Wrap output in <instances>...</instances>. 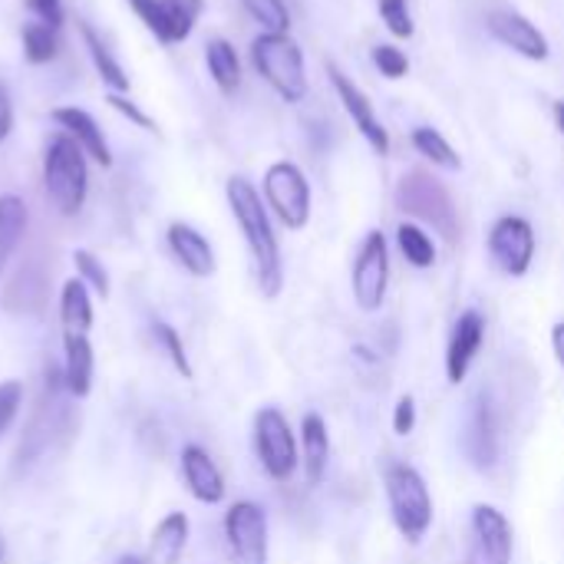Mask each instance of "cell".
I'll use <instances>...</instances> for the list:
<instances>
[{"mask_svg": "<svg viewBox=\"0 0 564 564\" xmlns=\"http://www.w3.org/2000/svg\"><path fill=\"white\" fill-rule=\"evenodd\" d=\"M225 195H228V208L245 235V245L251 251L258 288L268 301H274L284 288V261H281V245H278L268 205H264L261 192L245 175H231L225 185Z\"/></svg>", "mask_w": 564, "mask_h": 564, "instance_id": "cell-1", "label": "cell"}, {"mask_svg": "<svg viewBox=\"0 0 564 564\" xmlns=\"http://www.w3.org/2000/svg\"><path fill=\"white\" fill-rule=\"evenodd\" d=\"M397 208L416 225H430L446 245L463 238V221L449 185L430 169H410L397 182Z\"/></svg>", "mask_w": 564, "mask_h": 564, "instance_id": "cell-2", "label": "cell"}, {"mask_svg": "<svg viewBox=\"0 0 564 564\" xmlns=\"http://www.w3.org/2000/svg\"><path fill=\"white\" fill-rule=\"evenodd\" d=\"M43 188L53 208L63 218H73L83 212L86 195H89V169H86V152L79 142L66 132H56L46 142L43 152Z\"/></svg>", "mask_w": 564, "mask_h": 564, "instance_id": "cell-3", "label": "cell"}, {"mask_svg": "<svg viewBox=\"0 0 564 564\" xmlns=\"http://www.w3.org/2000/svg\"><path fill=\"white\" fill-rule=\"evenodd\" d=\"M251 63L284 102H301L307 96L304 50L291 33H258L251 40Z\"/></svg>", "mask_w": 564, "mask_h": 564, "instance_id": "cell-4", "label": "cell"}, {"mask_svg": "<svg viewBox=\"0 0 564 564\" xmlns=\"http://www.w3.org/2000/svg\"><path fill=\"white\" fill-rule=\"evenodd\" d=\"M383 486H387L390 519H393L397 532L410 545H420L426 539V532L433 529V496H430L426 479L410 463H393V466H387Z\"/></svg>", "mask_w": 564, "mask_h": 564, "instance_id": "cell-5", "label": "cell"}, {"mask_svg": "<svg viewBox=\"0 0 564 564\" xmlns=\"http://www.w3.org/2000/svg\"><path fill=\"white\" fill-rule=\"evenodd\" d=\"M264 205L268 212H274V218L291 228V231H301L307 228L311 221V208H314V195H311V182L304 175L301 165L281 159L274 162L268 172H264Z\"/></svg>", "mask_w": 564, "mask_h": 564, "instance_id": "cell-6", "label": "cell"}, {"mask_svg": "<svg viewBox=\"0 0 564 564\" xmlns=\"http://www.w3.org/2000/svg\"><path fill=\"white\" fill-rule=\"evenodd\" d=\"M254 453H258L261 469L274 482H288L297 473V466H301L297 436L278 406H264L254 413Z\"/></svg>", "mask_w": 564, "mask_h": 564, "instance_id": "cell-7", "label": "cell"}, {"mask_svg": "<svg viewBox=\"0 0 564 564\" xmlns=\"http://www.w3.org/2000/svg\"><path fill=\"white\" fill-rule=\"evenodd\" d=\"M350 288H354V301H357L360 311L373 314V311L383 307L387 288H390V248H387V235L383 231L373 228L360 241V251L354 258Z\"/></svg>", "mask_w": 564, "mask_h": 564, "instance_id": "cell-8", "label": "cell"}, {"mask_svg": "<svg viewBox=\"0 0 564 564\" xmlns=\"http://www.w3.org/2000/svg\"><path fill=\"white\" fill-rule=\"evenodd\" d=\"M463 453H466L469 466L479 469V473H492L499 466V456H502L499 410H496V400L486 390H479L469 400L466 423H463Z\"/></svg>", "mask_w": 564, "mask_h": 564, "instance_id": "cell-9", "label": "cell"}, {"mask_svg": "<svg viewBox=\"0 0 564 564\" xmlns=\"http://www.w3.org/2000/svg\"><path fill=\"white\" fill-rule=\"evenodd\" d=\"M539 251V238L529 218L502 215L489 231V258L509 278H525Z\"/></svg>", "mask_w": 564, "mask_h": 564, "instance_id": "cell-10", "label": "cell"}, {"mask_svg": "<svg viewBox=\"0 0 564 564\" xmlns=\"http://www.w3.org/2000/svg\"><path fill=\"white\" fill-rule=\"evenodd\" d=\"M225 542L235 564H268V516L258 502H235L225 512Z\"/></svg>", "mask_w": 564, "mask_h": 564, "instance_id": "cell-11", "label": "cell"}, {"mask_svg": "<svg viewBox=\"0 0 564 564\" xmlns=\"http://www.w3.org/2000/svg\"><path fill=\"white\" fill-rule=\"evenodd\" d=\"M512 522L496 506H476L469 522V549L466 564H512Z\"/></svg>", "mask_w": 564, "mask_h": 564, "instance_id": "cell-12", "label": "cell"}, {"mask_svg": "<svg viewBox=\"0 0 564 564\" xmlns=\"http://www.w3.org/2000/svg\"><path fill=\"white\" fill-rule=\"evenodd\" d=\"M327 76H330V86H334V93H337L344 112L350 116L354 129L367 139V145H370L380 159L390 155V132H387V126L380 122V116H377L370 96H367V93L354 83V76H347L337 63H327Z\"/></svg>", "mask_w": 564, "mask_h": 564, "instance_id": "cell-13", "label": "cell"}, {"mask_svg": "<svg viewBox=\"0 0 564 564\" xmlns=\"http://www.w3.org/2000/svg\"><path fill=\"white\" fill-rule=\"evenodd\" d=\"M486 30H489L502 46H509L512 53H519V56H525V59H532V63H545V59L552 56V43H549V36L539 30V23H532L525 13H519V10H512V7H496V10H489Z\"/></svg>", "mask_w": 564, "mask_h": 564, "instance_id": "cell-14", "label": "cell"}, {"mask_svg": "<svg viewBox=\"0 0 564 564\" xmlns=\"http://www.w3.org/2000/svg\"><path fill=\"white\" fill-rule=\"evenodd\" d=\"M482 340H486V317L479 311H463L453 324V334H449V347H446V377L449 383H463L482 350Z\"/></svg>", "mask_w": 564, "mask_h": 564, "instance_id": "cell-15", "label": "cell"}, {"mask_svg": "<svg viewBox=\"0 0 564 564\" xmlns=\"http://www.w3.org/2000/svg\"><path fill=\"white\" fill-rule=\"evenodd\" d=\"M46 390H50V403H46V397H43V403L36 406V413H33V420H30V426H26V433H23V440H20V446H17V469H26L46 446H50V440H53V430H56V406H59V400H56V390H66L63 387V373H56L53 367L46 370Z\"/></svg>", "mask_w": 564, "mask_h": 564, "instance_id": "cell-16", "label": "cell"}, {"mask_svg": "<svg viewBox=\"0 0 564 564\" xmlns=\"http://www.w3.org/2000/svg\"><path fill=\"white\" fill-rule=\"evenodd\" d=\"M165 241H169V251L172 258L192 274V278H212L218 261H215V248L208 245V238L185 225V221H172L169 231H165Z\"/></svg>", "mask_w": 564, "mask_h": 564, "instance_id": "cell-17", "label": "cell"}, {"mask_svg": "<svg viewBox=\"0 0 564 564\" xmlns=\"http://www.w3.org/2000/svg\"><path fill=\"white\" fill-rule=\"evenodd\" d=\"M182 479H185L188 492L202 506H218L225 499V476H221V469L215 466L208 449H202L195 443L182 449Z\"/></svg>", "mask_w": 564, "mask_h": 564, "instance_id": "cell-18", "label": "cell"}, {"mask_svg": "<svg viewBox=\"0 0 564 564\" xmlns=\"http://www.w3.org/2000/svg\"><path fill=\"white\" fill-rule=\"evenodd\" d=\"M50 119H53L66 135H73V139L79 142V149H83L93 162H99L102 169L112 165V152H109V145H106V135H102L99 122H96L86 109H79V106H56V109L50 112Z\"/></svg>", "mask_w": 564, "mask_h": 564, "instance_id": "cell-19", "label": "cell"}, {"mask_svg": "<svg viewBox=\"0 0 564 564\" xmlns=\"http://www.w3.org/2000/svg\"><path fill=\"white\" fill-rule=\"evenodd\" d=\"M93 344L86 334H63V387L73 400H86L93 390Z\"/></svg>", "mask_w": 564, "mask_h": 564, "instance_id": "cell-20", "label": "cell"}, {"mask_svg": "<svg viewBox=\"0 0 564 564\" xmlns=\"http://www.w3.org/2000/svg\"><path fill=\"white\" fill-rule=\"evenodd\" d=\"M327 463H330V433L327 423L317 413H307L301 420V466L311 486H321L327 476Z\"/></svg>", "mask_w": 564, "mask_h": 564, "instance_id": "cell-21", "label": "cell"}, {"mask_svg": "<svg viewBox=\"0 0 564 564\" xmlns=\"http://www.w3.org/2000/svg\"><path fill=\"white\" fill-rule=\"evenodd\" d=\"M185 545H188V519H185V512H169L155 525L149 552L142 558H145V564H178Z\"/></svg>", "mask_w": 564, "mask_h": 564, "instance_id": "cell-22", "label": "cell"}, {"mask_svg": "<svg viewBox=\"0 0 564 564\" xmlns=\"http://www.w3.org/2000/svg\"><path fill=\"white\" fill-rule=\"evenodd\" d=\"M79 36H83V46H86V53H89V59H93V66H96V73H99V79L109 86V93H129V76H126V69H122L119 59L109 53V46H106L102 36L93 30V23L79 20Z\"/></svg>", "mask_w": 564, "mask_h": 564, "instance_id": "cell-23", "label": "cell"}, {"mask_svg": "<svg viewBox=\"0 0 564 564\" xmlns=\"http://www.w3.org/2000/svg\"><path fill=\"white\" fill-rule=\"evenodd\" d=\"M59 324L63 334H89L93 327V297L79 278H69L59 291Z\"/></svg>", "mask_w": 564, "mask_h": 564, "instance_id": "cell-24", "label": "cell"}, {"mask_svg": "<svg viewBox=\"0 0 564 564\" xmlns=\"http://www.w3.org/2000/svg\"><path fill=\"white\" fill-rule=\"evenodd\" d=\"M205 66H208L215 86L225 96H235L238 93V86H241V59H238V50L228 40L215 36V40L205 43Z\"/></svg>", "mask_w": 564, "mask_h": 564, "instance_id": "cell-25", "label": "cell"}, {"mask_svg": "<svg viewBox=\"0 0 564 564\" xmlns=\"http://www.w3.org/2000/svg\"><path fill=\"white\" fill-rule=\"evenodd\" d=\"M410 142H413V149H416L426 162H433L436 169H446V172H459V169H463V155L453 149V142H449L440 129H433V126H416V129L410 132Z\"/></svg>", "mask_w": 564, "mask_h": 564, "instance_id": "cell-26", "label": "cell"}, {"mask_svg": "<svg viewBox=\"0 0 564 564\" xmlns=\"http://www.w3.org/2000/svg\"><path fill=\"white\" fill-rule=\"evenodd\" d=\"M205 13V0H162V17H165V36L162 43H185L198 23V17Z\"/></svg>", "mask_w": 564, "mask_h": 564, "instance_id": "cell-27", "label": "cell"}, {"mask_svg": "<svg viewBox=\"0 0 564 564\" xmlns=\"http://www.w3.org/2000/svg\"><path fill=\"white\" fill-rule=\"evenodd\" d=\"M26 231V205L17 195H0V274Z\"/></svg>", "mask_w": 564, "mask_h": 564, "instance_id": "cell-28", "label": "cell"}, {"mask_svg": "<svg viewBox=\"0 0 564 564\" xmlns=\"http://www.w3.org/2000/svg\"><path fill=\"white\" fill-rule=\"evenodd\" d=\"M397 245H400V254L406 258V264L426 271L436 264V241L430 238V231L416 221H403L397 228Z\"/></svg>", "mask_w": 564, "mask_h": 564, "instance_id": "cell-29", "label": "cell"}, {"mask_svg": "<svg viewBox=\"0 0 564 564\" xmlns=\"http://www.w3.org/2000/svg\"><path fill=\"white\" fill-rule=\"evenodd\" d=\"M20 43H23V56L26 63L33 66H43L50 59H56V50H59V40H56V30L40 23V20H30L23 23L20 30Z\"/></svg>", "mask_w": 564, "mask_h": 564, "instance_id": "cell-30", "label": "cell"}, {"mask_svg": "<svg viewBox=\"0 0 564 564\" xmlns=\"http://www.w3.org/2000/svg\"><path fill=\"white\" fill-rule=\"evenodd\" d=\"M241 7L261 26V33H291V10L284 0H241Z\"/></svg>", "mask_w": 564, "mask_h": 564, "instance_id": "cell-31", "label": "cell"}, {"mask_svg": "<svg viewBox=\"0 0 564 564\" xmlns=\"http://www.w3.org/2000/svg\"><path fill=\"white\" fill-rule=\"evenodd\" d=\"M152 334H155V340L162 344V350H165V357L172 360V367L182 373V380H192L195 370H192V364H188V354H185V344H182L178 330H175L172 324H165V321H155V324H152Z\"/></svg>", "mask_w": 564, "mask_h": 564, "instance_id": "cell-32", "label": "cell"}, {"mask_svg": "<svg viewBox=\"0 0 564 564\" xmlns=\"http://www.w3.org/2000/svg\"><path fill=\"white\" fill-rule=\"evenodd\" d=\"M73 264H76V278H79L86 288H93V291L106 301V297H109V274H106L102 261H99L93 251L76 248V251H73Z\"/></svg>", "mask_w": 564, "mask_h": 564, "instance_id": "cell-33", "label": "cell"}, {"mask_svg": "<svg viewBox=\"0 0 564 564\" xmlns=\"http://www.w3.org/2000/svg\"><path fill=\"white\" fill-rule=\"evenodd\" d=\"M377 10H380V20L387 23V30L397 40H410L416 33V20H413V10H410V0H377Z\"/></svg>", "mask_w": 564, "mask_h": 564, "instance_id": "cell-34", "label": "cell"}, {"mask_svg": "<svg viewBox=\"0 0 564 564\" xmlns=\"http://www.w3.org/2000/svg\"><path fill=\"white\" fill-rule=\"evenodd\" d=\"M373 66L387 79H403L410 73V56L397 43H377L373 46Z\"/></svg>", "mask_w": 564, "mask_h": 564, "instance_id": "cell-35", "label": "cell"}, {"mask_svg": "<svg viewBox=\"0 0 564 564\" xmlns=\"http://www.w3.org/2000/svg\"><path fill=\"white\" fill-rule=\"evenodd\" d=\"M20 406H23V383L20 380L0 383V436L10 430V423L17 420Z\"/></svg>", "mask_w": 564, "mask_h": 564, "instance_id": "cell-36", "label": "cell"}, {"mask_svg": "<svg viewBox=\"0 0 564 564\" xmlns=\"http://www.w3.org/2000/svg\"><path fill=\"white\" fill-rule=\"evenodd\" d=\"M106 102L122 116V119H129L132 126H139V129H145V132H159V126H155V119H149L132 99H129V93H109L106 96Z\"/></svg>", "mask_w": 564, "mask_h": 564, "instance_id": "cell-37", "label": "cell"}, {"mask_svg": "<svg viewBox=\"0 0 564 564\" xmlns=\"http://www.w3.org/2000/svg\"><path fill=\"white\" fill-rule=\"evenodd\" d=\"M129 7L135 10V17L145 23V30L162 43L165 36V17H162V0H129Z\"/></svg>", "mask_w": 564, "mask_h": 564, "instance_id": "cell-38", "label": "cell"}, {"mask_svg": "<svg viewBox=\"0 0 564 564\" xmlns=\"http://www.w3.org/2000/svg\"><path fill=\"white\" fill-rule=\"evenodd\" d=\"M23 3H26V10H30L40 23H46V26H53V30L63 26V3H59V0H23Z\"/></svg>", "mask_w": 564, "mask_h": 564, "instance_id": "cell-39", "label": "cell"}, {"mask_svg": "<svg viewBox=\"0 0 564 564\" xmlns=\"http://www.w3.org/2000/svg\"><path fill=\"white\" fill-rule=\"evenodd\" d=\"M416 430V400L413 397H400L397 410H393V433L397 436H410Z\"/></svg>", "mask_w": 564, "mask_h": 564, "instance_id": "cell-40", "label": "cell"}, {"mask_svg": "<svg viewBox=\"0 0 564 564\" xmlns=\"http://www.w3.org/2000/svg\"><path fill=\"white\" fill-rule=\"evenodd\" d=\"M10 129H13V99L7 83H0V142L10 135Z\"/></svg>", "mask_w": 564, "mask_h": 564, "instance_id": "cell-41", "label": "cell"}, {"mask_svg": "<svg viewBox=\"0 0 564 564\" xmlns=\"http://www.w3.org/2000/svg\"><path fill=\"white\" fill-rule=\"evenodd\" d=\"M552 350H555L558 367L564 370V321H558V324L552 327Z\"/></svg>", "mask_w": 564, "mask_h": 564, "instance_id": "cell-42", "label": "cell"}, {"mask_svg": "<svg viewBox=\"0 0 564 564\" xmlns=\"http://www.w3.org/2000/svg\"><path fill=\"white\" fill-rule=\"evenodd\" d=\"M555 122H558V129L564 132V102H555Z\"/></svg>", "mask_w": 564, "mask_h": 564, "instance_id": "cell-43", "label": "cell"}, {"mask_svg": "<svg viewBox=\"0 0 564 564\" xmlns=\"http://www.w3.org/2000/svg\"><path fill=\"white\" fill-rule=\"evenodd\" d=\"M119 564H145V558H139V555H122Z\"/></svg>", "mask_w": 564, "mask_h": 564, "instance_id": "cell-44", "label": "cell"}, {"mask_svg": "<svg viewBox=\"0 0 564 564\" xmlns=\"http://www.w3.org/2000/svg\"><path fill=\"white\" fill-rule=\"evenodd\" d=\"M0 562H3V535H0Z\"/></svg>", "mask_w": 564, "mask_h": 564, "instance_id": "cell-45", "label": "cell"}]
</instances>
